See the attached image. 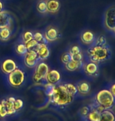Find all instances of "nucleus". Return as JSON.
<instances>
[{"label":"nucleus","instance_id":"c756f323","mask_svg":"<svg viewBox=\"0 0 115 121\" xmlns=\"http://www.w3.org/2000/svg\"><path fill=\"white\" fill-rule=\"evenodd\" d=\"M38 42H36L34 39L32 40H30V41H28V43H24V45H25V47L26 48H27V50H34L35 47L38 45Z\"/></svg>","mask_w":115,"mask_h":121},{"label":"nucleus","instance_id":"6e6552de","mask_svg":"<svg viewBox=\"0 0 115 121\" xmlns=\"http://www.w3.org/2000/svg\"><path fill=\"white\" fill-rule=\"evenodd\" d=\"M37 52L39 60H45L49 57L50 50L46 43H38V45L34 49Z\"/></svg>","mask_w":115,"mask_h":121},{"label":"nucleus","instance_id":"f3484780","mask_svg":"<svg viewBox=\"0 0 115 121\" xmlns=\"http://www.w3.org/2000/svg\"><path fill=\"white\" fill-rule=\"evenodd\" d=\"M47 12L51 13H56L59 10L60 2L59 0H47L46 1Z\"/></svg>","mask_w":115,"mask_h":121},{"label":"nucleus","instance_id":"c9c22d12","mask_svg":"<svg viewBox=\"0 0 115 121\" xmlns=\"http://www.w3.org/2000/svg\"><path fill=\"white\" fill-rule=\"evenodd\" d=\"M113 31V32H114V33L115 34V27L114 28V29H113V31Z\"/></svg>","mask_w":115,"mask_h":121},{"label":"nucleus","instance_id":"4be33fe9","mask_svg":"<svg viewBox=\"0 0 115 121\" xmlns=\"http://www.w3.org/2000/svg\"><path fill=\"white\" fill-rule=\"evenodd\" d=\"M55 86H56V85H53V84H51V83H48L44 84L45 93V94H46V96L49 98V99L51 98L52 94H53Z\"/></svg>","mask_w":115,"mask_h":121},{"label":"nucleus","instance_id":"2f4dec72","mask_svg":"<svg viewBox=\"0 0 115 121\" xmlns=\"http://www.w3.org/2000/svg\"><path fill=\"white\" fill-rule=\"evenodd\" d=\"M7 112L5 108L4 105L0 102V119H4L5 117H6Z\"/></svg>","mask_w":115,"mask_h":121},{"label":"nucleus","instance_id":"c85d7f7f","mask_svg":"<svg viewBox=\"0 0 115 121\" xmlns=\"http://www.w3.org/2000/svg\"><path fill=\"white\" fill-rule=\"evenodd\" d=\"M32 39H33V33L32 32V31H25V32L23 34L22 40H23L24 43H28V41H30Z\"/></svg>","mask_w":115,"mask_h":121},{"label":"nucleus","instance_id":"aec40b11","mask_svg":"<svg viewBox=\"0 0 115 121\" xmlns=\"http://www.w3.org/2000/svg\"><path fill=\"white\" fill-rule=\"evenodd\" d=\"M99 121H115V115L111 109L104 110L100 113Z\"/></svg>","mask_w":115,"mask_h":121},{"label":"nucleus","instance_id":"f8f14e48","mask_svg":"<svg viewBox=\"0 0 115 121\" xmlns=\"http://www.w3.org/2000/svg\"><path fill=\"white\" fill-rule=\"evenodd\" d=\"M59 36V31L56 28L52 27V26H49L46 28V30L45 31L44 37L46 39L48 43L49 42H54L56 41L58 37Z\"/></svg>","mask_w":115,"mask_h":121},{"label":"nucleus","instance_id":"72a5a7b5","mask_svg":"<svg viewBox=\"0 0 115 121\" xmlns=\"http://www.w3.org/2000/svg\"><path fill=\"white\" fill-rule=\"evenodd\" d=\"M109 91H111V93L112 94V95H113L115 98V83L111 86V88H110Z\"/></svg>","mask_w":115,"mask_h":121},{"label":"nucleus","instance_id":"ddd939ff","mask_svg":"<svg viewBox=\"0 0 115 121\" xmlns=\"http://www.w3.org/2000/svg\"><path fill=\"white\" fill-rule=\"evenodd\" d=\"M13 23V18L7 11L4 10L0 13V28H10Z\"/></svg>","mask_w":115,"mask_h":121},{"label":"nucleus","instance_id":"39448f33","mask_svg":"<svg viewBox=\"0 0 115 121\" xmlns=\"http://www.w3.org/2000/svg\"><path fill=\"white\" fill-rule=\"evenodd\" d=\"M7 81L12 87L18 88L24 84L25 81V72L20 68L10 72L7 76Z\"/></svg>","mask_w":115,"mask_h":121},{"label":"nucleus","instance_id":"f257e3e1","mask_svg":"<svg viewBox=\"0 0 115 121\" xmlns=\"http://www.w3.org/2000/svg\"><path fill=\"white\" fill-rule=\"evenodd\" d=\"M78 94L76 86L73 83H66L55 86L53 94L49 98V102L52 105L63 107L73 102L76 94Z\"/></svg>","mask_w":115,"mask_h":121},{"label":"nucleus","instance_id":"dca6fc26","mask_svg":"<svg viewBox=\"0 0 115 121\" xmlns=\"http://www.w3.org/2000/svg\"><path fill=\"white\" fill-rule=\"evenodd\" d=\"M76 88L77 91H78V93L81 94V95H87V94H89L91 90L89 83L86 81L78 82L76 85Z\"/></svg>","mask_w":115,"mask_h":121},{"label":"nucleus","instance_id":"bb28decb","mask_svg":"<svg viewBox=\"0 0 115 121\" xmlns=\"http://www.w3.org/2000/svg\"><path fill=\"white\" fill-rule=\"evenodd\" d=\"M24 106V101L22 99L20 98H16L15 99V101L13 103V108H14V110L16 112L20 111L21 108H23Z\"/></svg>","mask_w":115,"mask_h":121},{"label":"nucleus","instance_id":"9b49d317","mask_svg":"<svg viewBox=\"0 0 115 121\" xmlns=\"http://www.w3.org/2000/svg\"><path fill=\"white\" fill-rule=\"evenodd\" d=\"M83 69L85 73L88 76H96L99 72V66L98 64L94 62L88 61L87 63H84L83 65Z\"/></svg>","mask_w":115,"mask_h":121},{"label":"nucleus","instance_id":"1a4fd4ad","mask_svg":"<svg viewBox=\"0 0 115 121\" xmlns=\"http://www.w3.org/2000/svg\"><path fill=\"white\" fill-rule=\"evenodd\" d=\"M17 68V65H16V63L13 59H6L1 64L2 72L6 75H9L10 72L14 71Z\"/></svg>","mask_w":115,"mask_h":121},{"label":"nucleus","instance_id":"20e7f679","mask_svg":"<svg viewBox=\"0 0 115 121\" xmlns=\"http://www.w3.org/2000/svg\"><path fill=\"white\" fill-rule=\"evenodd\" d=\"M49 71V68L46 63L45 62H38L35 66V72L32 76V79L35 83L43 84L46 83L45 81V76Z\"/></svg>","mask_w":115,"mask_h":121},{"label":"nucleus","instance_id":"0eeeda50","mask_svg":"<svg viewBox=\"0 0 115 121\" xmlns=\"http://www.w3.org/2000/svg\"><path fill=\"white\" fill-rule=\"evenodd\" d=\"M38 58L37 52L35 50H28V52L24 55V62L26 67L30 68V69H33L37 65L38 63Z\"/></svg>","mask_w":115,"mask_h":121},{"label":"nucleus","instance_id":"9d476101","mask_svg":"<svg viewBox=\"0 0 115 121\" xmlns=\"http://www.w3.org/2000/svg\"><path fill=\"white\" fill-rule=\"evenodd\" d=\"M61 80V75L56 69H52L48 72L45 76V81L48 83H51L53 85L58 84Z\"/></svg>","mask_w":115,"mask_h":121},{"label":"nucleus","instance_id":"6ab92c4d","mask_svg":"<svg viewBox=\"0 0 115 121\" xmlns=\"http://www.w3.org/2000/svg\"><path fill=\"white\" fill-rule=\"evenodd\" d=\"M83 65H84L83 60H76L72 59L67 64L65 65V69L69 72H74L76 71L77 69L82 68Z\"/></svg>","mask_w":115,"mask_h":121},{"label":"nucleus","instance_id":"4468645a","mask_svg":"<svg viewBox=\"0 0 115 121\" xmlns=\"http://www.w3.org/2000/svg\"><path fill=\"white\" fill-rule=\"evenodd\" d=\"M15 98L14 97H9L7 98H4L0 101L2 105H4L5 108L6 110L7 116H11L13 115L16 112V111L14 110L13 108V103L15 101Z\"/></svg>","mask_w":115,"mask_h":121},{"label":"nucleus","instance_id":"7ed1b4c3","mask_svg":"<svg viewBox=\"0 0 115 121\" xmlns=\"http://www.w3.org/2000/svg\"><path fill=\"white\" fill-rule=\"evenodd\" d=\"M94 105L101 107L104 110L111 109L115 105V98L109 90L104 89L95 94Z\"/></svg>","mask_w":115,"mask_h":121},{"label":"nucleus","instance_id":"f704fd0d","mask_svg":"<svg viewBox=\"0 0 115 121\" xmlns=\"http://www.w3.org/2000/svg\"><path fill=\"white\" fill-rule=\"evenodd\" d=\"M2 11H4V6H3V3L0 1V13Z\"/></svg>","mask_w":115,"mask_h":121},{"label":"nucleus","instance_id":"423d86ee","mask_svg":"<svg viewBox=\"0 0 115 121\" xmlns=\"http://www.w3.org/2000/svg\"><path fill=\"white\" fill-rule=\"evenodd\" d=\"M104 25L107 30L113 31L115 27V6H111L104 14Z\"/></svg>","mask_w":115,"mask_h":121},{"label":"nucleus","instance_id":"cd10ccee","mask_svg":"<svg viewBox=\"0 0 115 121\" xmlns=\"http://www.w3.org/2000/svg\"><path fill=\"white\" fill-rule=\"evenodd\" d=\"M91 109V105H85V106H83V107L81 108L80 111H79V114L82 118H85L86 117V116L88 114L89 111Z\"/></svg>","mask_w":115,"mask_h":121},{"label":"nucleus","instance_id":"473e14b6","mask_svg":"<svg viewBox=\"0 0 115 121\" xmlns=\"http://www.w3.org/2000/svg\"><path fill=\"white\" fill-rule=\"evenodd\" d=\"M95 43L99 44V45H107V40L103 36H100V37L97 39L96 42H95Z\"/></svg>","mask_w":115,"mask_h":121},{"label":"nucleus","instance_id":"5701e85b","mask_svg":"<svg viewBox=\"0 0 115 121\" xmlns=\"http://www.w3.org/2000/svg\"><path fill=\"white\" fill-rule=\"evenodd\" d=\"M37 10L40 13H47V6H46V1L45 0H40L37 4Z\"/></svg>","mask_w":115,"mask_h":121},{"label":"nucleus","instance_id":"a211bd4d","mask_svg":"<svg viewBox=\"0 0 115 121\" xmlns=\"http://www.w3.org/2000/svg\"><path fill=\"white\" fill-rule=\"evenodd\" d=\"M85 121H99L100 120V112L94 105H91V109L88 114L85 118Z\"/></svg>","mask_w":115,"mask_h":121},{"label":"nucleus","instance_id":"393cba45","mask_svg":"<svg viewBox=\"0 0 115 121\" xmlns=\"http://www.w3.org/2000/svg\"><path fill=\"white\" fill-rule=\"evenodd\" d=\"M33 39L38 43H46V44L48 43L46 39L44 37V35L41 32H35V34H33Z\"/></svg>","mask_w":115,"mask_h":121},{"label":"nucleus","instance_id":"f03ea898","mask_svg":"<svg viewBox=\"0 0 115 121\" xmlns=\"http://www.w3.org/2000/svg\"><path fill=\"white\" fill-rule=\"evenodd\" d=\"M86 55L89 61L99 64L111 58V50L107 45H99L94 43L87 50Z\"/></svg>","mask_w":115,"mask_h":121},{"label":"nucleus","instance_id":"b1692460","mask_svg":"<svg viewBox=\"0 0 115 121\" xmlns=\"http://www.w3.org/2000/svg\"><path fill=\"white\" fill-rule=\"evenodd\" d=\"M15 50H16V54H19L20 56H24V55L28 52V50L25 47L24 43H18V44L16 46Z\"/></svg>","mask_w":115,"mask_h":121},{"label":"nucleus","instance_id":"a878e982","mask_svg":"<svg viewBox=\"0 0 115 121\" xmlns=\"http://www.w3.org/2000/svg\"><path fill=\"white\" fill-rule=\"evenodd\" d=\"M73 59V57H72V55H71V54L70 52H65V53H63V54L61 55V57H60V60H61V62L63 63V64L64 65H66V64H67V63L69 61H71V60Z\"/></svg>","mask_w":115,"mask_h":121},{"label":"nucleus","instance_id":"2eb2a0df","mask_svg":"<svg viewBox=\"0 0 115 121\" xmlns=\"http://www.w3.org/2000/svg\"><path fill=\"white\" fill-rule=\"evenodd\" d=\"M80 38H81V42L85 45H88V46L93 45L95 42L94 34L91 31H88V30L83 31V32L81 34Z\"/></svg>","mask_w":115,"mask_h":121},{"label":"nucleus","instance_id":"412c9836","mask_svg":"<svg viewBox=\"0 0 115 121\" xmlns=\"http://www.w3.org/2000/svg\"><path fill=\"white\" fill-rule=\"evenodd\" d=\"M12 31L10 28H0V40L2 42H6L11 37Z\"/></svg>","mask_w":115,"mask_h":121},{"label":"nucleus","instance_id":"7c9ffc66","mask_svg":"<svg viewBox=\"0 0 115 121\" xmlns=\"http://www.w3.org/2000/svg\"><path fill=\"white\" fill-rule=\"evenodd\" d=\"M69 52L71 53V55H75V54H80L81 53V48L80 47H78V46H73L71 48L70 50H69Z\"/></svg>","mask_w":115,"mask_h":121}]
</instances>
